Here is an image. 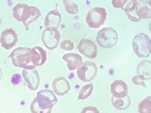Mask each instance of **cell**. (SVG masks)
<instances>
[{"instance_id":"cell-1","label":"cell","mask_w":151,"mask_h":113,"mask_svg":"<svg viewBox=\"0 0 151 113\" xmlns=\"http://www.w3.org/2000/svg\"><path fill=\"white\" fill-rule=\"evenodd\" d=\"M58 99L49 89H42L38 92L30 106L32 113H51Z\"/></svg>"},{"instance_id":"cell-2","label":"cell","mask_w":151,"mask_h":113,"mask_svg":"<svg viewBox=\"0 0 151 113\" xmlns=\"http://www.w3.org/2000/svg\"><path fill=\"white\" fill-rule=\"evenodd\" d=\"M12 14L18 21L22 22L26 29H29V25L36 20L41 15L36 7L26 4L18 3L12 8Z\"/></svg>"},{"instance_id":"cell-3","label":"cell","mask_w":151,"mask_h":113,"mask_svg":"<svg viewBox=\"0 0 151 113\" xmlns=\"http://www.w3.org/2000/svg\"><path fill=\"white\" fill-rule=\"evenodd\" d=\"M30 48L19 47L15 48L8 56L11 58L13 64L15 67L31 69L36 67L31 62L30 53Z\"/></svg>"},{"instance_id":"cell-4","label":"cell","mask_w":151,"mask_h":113,"mask_svg":"<svg viewBox=\"0 0 151 113\" xmlns=\"http://www.w3.org/2000/svg\"><path fill=\"white\" fill-rule=\"evenodd\" d=\"M133 50L135 54L141 58L148 57L151 53V40L144 33L136 35L132 41Z\"/></svg>"},{"instance_id":"cell-5","label":"cell","mask_w":151,"mask_h":113,"mask_svg":"<svg viewBox=\"0 0 151 113\" xmlns=\"http://www.w3.org/2000/svg\"><path fill=\"white\" fill-rule=\"evenodd\" d=\"M118 38L116 31L110 27L103 28L98 33L96 41L101 47L108 48L111 47L117 43Z\"/></svg>"},{"instance_id":"cell-6","label":"cell","mask_w":151,"mask_h":113,"mask_svg":"<svg viewBox=\"0 0 151 113\" xmlns=\"http://www.w3.org/2000/svg\"><path fill=\"white\" fill-rule=\"evenodd\" d=\"M106 9L101 7H95L91 9L87 13L86 21L90 28L97 29L103 25L106 19Z\"/></svg>"},{"instance_id":"cell-7","label":"cell","mask_w":151,"mask_h":113,"mask_svg":"<svg viewBox=\"0 0 151 113\" xmlns=\"http://www.w3.org/2000/svg\"><path fill=\"white\" fill-rule=\"evenodd\" d=\"M60 38L59 32L54 27H47L43 31L41 40L44 46L49 50H53L58 46Z\"/></svg>"},{"instance_id":"cell-8","label":"cell","mask_w":151,"mask_h":113,"mask_svg":"<svg viewBox=\"0 0 151 113\" xmlns=\"http://www.w3.org/2000/svg\"><path fill=\"white\" fill-rule=\"evenodd\" d=\"M98 68L96 64L89 61L83 62L77 69V74L78 78L84 82H89L96 76Z\"/></svg>"},{"instance_id":"cell-9","label":"cell","mask_w":151,"mask_h":113,"mask_svg":"<svg viewBox=\"0 0 151 113\" xmlns=\"http://www.w3.org/2000/svg\"><path fill=\"white\" fill-rule=\"evenodd\" d=\"M18 40L17 35L12 28L6 29L2 32L0 35L1 46L7 50L10 49L14 46Z\"/></svg>"},{"instance_id":"cell-10","label":"cell","mask_w":151,"mask_h":113,"mask_svg":"<svg viewBox=\"0 0 151 113\" xmlns=\"http://www.w3.org/2000/svg\"><path fill=\"white\" fill-rule=\"evenodd\" d=\"M77 48L81 54L88 58L94 59L97 55V46L90 39H82L79 42Z\"/></svg>"},{"instance_id":"cell-11","label":"cell","mask_w":151,"mask_h":113,"mask_svg":"<svg viewBox=\"0 0 151 113\" xmlns=\"http://www.w3.org/2000/svg\"><path fill=\"white\" fill-rule=\"evenodd\" d=\"M22 75L29 89L35 91L38 89L40 84V79L36 69L35 68L31 69H24Z\"/></svg>"},{"instance_id":"cell-12","label":"cell","mask_w":151,"mask_h":113,"mask_svg":"<svg viewBox=\"0 0 151 113\" xmlns=\"http://www.w3.org/2000/svg\"><path fill=\"white\" fill-rule=\"evenodd\" d=\"M52 87L54 92L57 95L63 96L68 94L70 89L69 82L64 77H59L53 80Z\"/></svg>"},{"instance_id":"cell-13","label":"cell","mask_w":151,"mask_h":113,"mask_svg":"<svg viewBox=\"0 0 151 113\" xmlns=\"http://www.w3.org/2000/svg\"><path fill=\"white\" fill-rule=\"evenodd\" d=\"M110 91L113 97L122 99L127 95L128 88L126 83L122 80H116L111 84Z\"/></svg>"},{"instance_id":"cell-14","label":"cell","mask_w":151,"mask_h":113,"mask_svg":"<svg viewBox=\"0 0 151 113\" xmlns=\"http://www.w3.org/2000/svg\"><path fill=\"white\" fill-rule=\"evenodd\" d=\"M30 56L31 62L36 67L42 65L47 59L46 51L41 47L38 46L31 49Z\"/></svg>"},{"instance_id":"cell-15","label":"cell","mask_w":151,"mask_h":113,"mask_svg":"<svg viewBox=\"0 0 151 113\" xmlns=\"http://www.w3.org/2000/svg\"><path fill=\"white\" fill-rule=\"evenodd\" d=\"M62 59L67 64V66L70 71H73L78 69L83 63L81 56L78 54L68 53L63 55Z\"/></svg>"},{"instance_id":"cell-16","label":"cell","mask_w":151,"mask_h":113,"mask_svg":"<svg viewBox=\"0 0 151 113\" xmlns=\"http://www.w3.org/2000/svg\"><path fill=\"white\" fill-rule=\"evenodd\" d=\"M61 19L60 14L57 9L51 11L45 18L44 25L46 28L51 26L57 28L59 25Z\"/></svg>"},{"instance_id":"cell-17","label":"cell","mask_w":151,"mask_h":113,"mask_svg":"<svg viewBox=\"0 0 151 113\" xmlns=\"http://www.w3.org/2000/svg\"><path fill=\"white\" fill-rule=\"evenodd\" d=\"M151 63L150 61L144 60L140 62L137 67L138 76L142 80L150 79L151 76Z\"/></svg>"},{"instance_id":"cell-18","label":"cell","mask_w":151,"mask_h":113,"mask_svg":"<svg viewBox=\"0 0 151 113\" xmlns=\"http://www.w3.org/2000/svg\"><path fill=\"white\" fill-rule=\"evenodd\" d=\"M123 98L116 99L112 96L111 101L113 106L119 110H124L128 108L131 103L130 99L128 95Z\"/></svg>"},{"instance_id":"cell-19","label":"cell","mask_w":151,"mask_h":113,"mask_svg":"<svg viewBox=\"0 0 151 113\" xmlns=\"http://www.w3.org/2000/svg\"><path fill=\"white\" fill-rule=\"evenodd\" d=\"M136 14L138 18L141 19L150 18L151 9L147 6L146 2L144 6L139 7L138 6V4Z\"/></svg>"},{"instance_id":"cell-20","label":"cell","mask_w":151,"mask_h":113,"mask_svg":"<svg viewBox=\"0 0 151 113\" xmlns=\"http://www.w3.org/2000/svg\"><path fill=\"white\" fill-rule=\"evenodd\" d=\"M93 89V84L92 83L83 86L79 92L78 100H84L86 99L92 94Z\"/></svg>"},{"instance_id":"cell-21","label":"cell","mask_w":151,"mask_h":113,"mask_svg":"<svg viewBox=\"0 0 151 113\" xmlns=\"http://www.w3.org/2000/svg\"><path fill=\"white\" fill-rule=\"evenodd\" d=\"M151 97L148 96L140 102L138 106L139 113H151Z\"/></svg>"},{"instance_id":"cell-22","label":"cell","mask_w":151,"mask_h":113,"mask_svg":"<svg viewBox=\"0 0 151 113\" xmlns=\"http://www.w3.org/2000/svg\"><path fill=\"white\" fill-rule=\"evenodd\" d=\"M63 3L66 11L69 14H74L78 11V6L74 3L68 2L67 1L63 0Z\"/></svg>"},{"instance_id":"cell-23","label":"cell","mask_w":151,"mask_h":113,"mask_svg":"<svg viewBox=\"0 0 151 113\" xmlns=\"http://www.w3.org/2000/svg\"><path fill=\"white\" fill-rule=\"evenodd\" d=\"M138 2L136 0H131L127 5L124 8V11L126 14H130L132 12L133 14L134 13L136 15V12L137 8Z\"/></svg>"},{"instance_id":"cell-24","label":"cell","mask_w":151,"mask_h":113,"mask_svg":"<svg viewBox=\"0 0 151 113\" xmlns=\"http://www.w3.org/2000/svg\"><path fill=\"white\" fill-rule=\"evenodd\" d=\"M60 47L65 50L71 51L74 48V46L70 40H65L62 41L60 44Z\"/></svg>"},{"instance_id":"cell-25","label":"cell","mask_w":151,"mask_h":113,"mask_svg":"<svg viewBox=\"0 0 151 113\" xmlns=\"http://www.w3.org/2000/svg\"><path fill=\"white\" fill-rule=\"evenodd\" d=\"M81 113H100L96 107L88 106L84 107Z\"/></svg>"},{"instance_id":"cell-26","label":"cell","mask_w":151,"mask_h":113,"mask_svg":"<svg viewBox=\"0 0 151 113\" xmlns=\"http://www.w3.org/2000/svg\"><path fill=\"white\" fill-rule=\"evenodd\" d=\"M127 1V0H112L111 3L113 6L114 7L120 8L124 11V6Z\"/></svg>"},{"instance_id":"cell-27","label":"cell","mask_w":151,"mask_h":113,"mask_svg":"<svg viewBox=\"0 0 151 113\" xmlns=\"http://www.w3.org/2000/svg\"><path fill=\"white\" fill-rule=\"evenodd\" d=\"M132 81L136 85H140L143 87H146L145 82L142 80L138 75L134 77L132 79Z\"/></svg>"},{"instance_id":"cell-28","label":"cell","mask_w":151,"mask_h":113,"mask_svg":"<svg viewBox=\"0 0 151 113\" xmlns=\"http://www.w3.org/2000/svg\"><path fill=\"white\" fill-rule=\"evenodd\" d=\"M2 72L1 69L0 68V81L2 78Z\"/></svg>"}]
</instances>
